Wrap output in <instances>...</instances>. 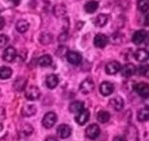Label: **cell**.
I'll return each mask as SVG.
<instances>
[{
    "mask_svg": "<svg viewBox=\"0 0 149 141\" xmlns=\"http://www.w3.org/2000/svg\"><path fill=\"white\" fill-rule=\"evenodd\" d=\"M95 85L92 79H86L85 81H83L82 83L80 84V91L84 95H88L91 93L93 90H94Z\"/></svg>",
    "mask_w": 149,
    "mask_h": 141,
    "instance_id": "cell-5",
    "label": "cell"
},
{
    "mask_svg": "<svg viewBox=\"0 0 149 141\" xmlns=\"http://www.w3.org/2000/svg\"><path fill=\"white\" fill-rule=\"evenodd\" d=\"M121 70V65L116 61H112L105 65V72L108 75H115Z\"/></svg>",
    "mask_w": 149,
    "mask_h": 141,
    "instance_id": "cell-9",
    "label": "cell"
},
{
    "mask_svg": "<svg viewBox=\"0 0 149 141\" xmlns=\"http://www.w3.org/2000/svg\"><path fill=\"white\" fill-rule=\"evenodd\" d=\"M146 39H147V42L149 43V35H147V37H146Z\"/></svg>",
    "mask_w": 149,
    "mask_h": 141,
    "instance_id": "cell-38",
    "label": "cell"
},
{
    "mask_svg": "<svg viewBox=\"0 0 149 141\" xmlns=\"http://www.w3.org/2000/svg\"><path fill=\"white\" fill-rule=\"evenodd\" d=\"M38 64L40 67H49V65L52 64V58L51 56L49 54H45L43 56L38 59Z\"/></svg>",
    "mask_w": 149,
    "mask_h": 141,
    "instance_id": "cell-23",
    "label": "cell"
},
{
    "mask_svg": "<svg viewBox=\"0 0 149 141\" xmlns=\"http://www.w3.org/2000/svg\"><path fill=\"white\" fill-rule=\"evenodd\" d=\"M36 112V107L35 105H25L22 109V115L24 117L34 116Z\"/></svg>",
    "mask_w": 149,
    "mask_h": 141,
    "instance_id": "cell-19",
    "label": "cell"
},
{
    "mask_svg": "<svg viewBox=\"0 0 149 141\" xmlns=\"http://www.w3.org/2000/svg\"><path fill=\"white\" fill-rule=\"evenodd\" d=\"M4 26H5V20L3 17L0 16V29H2Z\"/></svg>",
    "mask_w": 149,
    "mask_h": 141,
    "instance_id": "cell-34",
    "label": "cell"
},
{
    "mask_svg": "<svg viewBox=\"0 0 149 141\" xmlns=\"http://www.w3.org/2000/svg\"><path fill=\"white\" fill-rule=\"evenodd\" d=\"M110 106L116 111H119L123 109L124 107V101L121 97L116 96L115 98H112L110 100Z\"/></svg>",
    "mask_w": 149,
    "mask_h": 141,
    "instance_id": "cell-15",
    "label": "cell"
},
{
    "mask_svg": "<svg viewBox=\"0 0 149 141\" xmlns=\"http://www.w3.org/2000/svg\"><path fill=\"white\" fill-rule=\"evenodd\" d=\"M10 1H12L14 4H18L19 2H20V0H10Z\"/></svg>",
    "mask_w": 149,
    "mask_h": 141,
    "instance_id": "cell-37",
    "label": "cell"
},
{
    "mask_svg": "<svg viewBox=\"0 0 149 141\" xmlns=\"http://www.w3.org/2000/svg\"><path fill=\"white\" fill-rule=\"evenodd\" d=\"M113 141H127V139L123 135H118V137H114Z\"/></svg>",
    "mask_w": 149,
    "mask_h": 141,
    "instance_id": "cell-33",
    "label": "cell"
},
{
    "mask_svg": "<svg viewBox=\"0 0 149 141\" xmlns=\"http://www.w3.org/2000/svg\"><path fill=\"white\" fill-rule=\"evenodd\" d=\"M83 109H85V107H84V103L81 101H74L69 106V111L71 113H79Z\"/></svg>",
    "mask_w": 149,
    "mask_h": 141,
    "instance_id": "cell-17",
    "label": "cell"
},
{
    "mask_svg": "<svg viewBox=\"0 0 149 141\" xmlns=\"http://www.w3.org/2000/svg\"><path fill=\"white\" fill-rule=\"evenodd\" d=\"M101 134V129L99 127V125L96 123L90 124L85 130V135L88 139L94 140L96 139Z\"/></svg>",
    "mask_w": 149,
    "mask_h": 141,
    "instance_id": "cell-1",
    "label": "cell"
},
{
    "mask_svg": "<svg viewBox=\"0 0 149 141\" xmlns=\"http://www.w3.org/2000/svg\"><path fill=\"white\" fill-rule=\"evenodd\" d=\"M67 61L72 65H79L82 62V55L77 51H68L66 54Z\"/></svg>",
    "mask_w": 149,
    "mask_h": 141,
    "instance_id": "cell-10",
    "label": "cell"
},
{
    "mask_svg": "<svg viewBox=\"0 0 149 141\" xmlns=\"http://www.w3.org/2000/svg\"><path fill=\"white\" fill-rule=\"evenodd\" d=\"M17 56V51L14 47H8V48L4 51L3 53V59L4 61L8 63H11Z\"/></svg>",
    "mask_w": 149,
    "mask_h": 141,
    "instance_id": "cell-8",
    "label": "cell"
},
{
    "mask_svg": "<svg viewBox=\"0 0 149 141\" xmlns=\"http://www.w3.org/2000/svg\"><path fill=\"white\" fill-rule=\"evenodd\" d=\"M65 12H66V9H65V8L63 5H57V6L54 8V13L57 17L64 15Z\"/></svg>",
    "mask_w": 149,
    "mask_h": 141,
    "instance_id": "cell-31",
    "label": "cell"
},
{
    "mask_svg": "<svg viewBox=\"0 0 149 141\" xmlns=\"http://www.w3.org/2000/svg\"><path fill=\"white\" fill-rule=\"evenodd\" d=\"M138 74L142 77H146L149 79V65H141L138 69Z\"/></svg>",
    "mask_w": 149,
    "mask_h": 141,
    "instance_id": "cell-29",
    "label": "cell"
},
{
    "mask_svg": "<svg viewBox=\"0 0 149 141\" xmlns=\"http://www.w3.org/2000/svg\"><path fill=\"white\" fill-rule=\"evenodd\" d=\"M98 7H99V2L96 0H90L85 4L84 8L88 13H94L97 11Z\"/></svg>",
    "mask_w": 149,
    "mask_h": 141,
    "instance_id": "cell-18",
    "label": "cell"
},
{
    "mask_svg": "<svg viewBox=\"0 0 149 141\" xmlns=\"http://www.w3.org/2000/svg\"><path fill=\"white\" fill-rule=\"evenodd\" d=\"M144 25L149 26V13L146 16V18H144Z\"/></svg>",
    "mask_w": 149,
    "mask_h": 141,
    "instance_id": "cell-35",
    "label": "cell"
},
{
    "mask_svg": "<svg viewBox=\"0 0 149 141\" xmlns=\"http://www.w3.org/2000/svg\"><path fill=\"white\" fill-rule=\"evenodd\" d=\"M25 84H26L25 79H17V81H16L15 82H14V87H15L16 90H18V91H22V89H24Z\"/></svg>",
    "mask_w": 149,
    "mask_h": 141,
    "instance_id": "cell-30",
    "label": "cell"
},
{
    "mask_svg": "<svg viewBox=\"0 0 149 141\" xmlns=\"http://www.w3.org/2000/svg\"><path fill=\"white\" fill-rule=\"evenodd\" d=\"M12 75V70L8 67H0V79H9Z\"/></svg>",
    "mask_w": 149,
    "mask_h": 141,
    "instance_id": "cell-26",
    "label": "cell"
},
{
    "mask_svg": "<svg viewBox=\"0 0 149 141\" xmlns=\"http://www.w3.org/2000/svg\"><path fill=\"white\" fill-rule=\"evenodd\" d=\"M121 75L125 78H130L133 76V75L136 73V67L132 64V63H129V64H126L124 67H121Z\"/></svg>",
    "mask_w": 149,
    "mask_h": 141,
    "instance_id": "cell-6",
    "label": "cell"
},
{
    "mask_svg": "<svg viewBox=\"0 0 149 141\" xmlns=\"http://www.w3.org/2000/svg\"><path fill=\"white\" fill-rule=\"evenodd\" d=\"M33 132H34V128H33V126L30 124L22 125V127L21 129V134L23 137H29V135L33 134Z\"/></svg>",
    "mask_w": 149,
    "mask_h": 141,
    "instance_id": "cell-27",
    "label": "cell"
},
{
    "mask_svg": "<svg viewBox=\"0 0 149 141\" xmlns=\"http://www.w3.org/2000/svg\"><path fill=\"white\" fill-rule=\"evenodd\" d=\"M45 141H58V140H57V138L54 137H49Z\"/></svg>",
    "mask_w": 149,
    "mask_h": 141,
    "instance_id": "cell-36",
    "label": "cell"
},
{
    "mask_svg": "<svg viewBox=\"0 0 149 141\" xmlns=\"http://www.w3.org/2000/svg\"><path fill=\"white\" fill-rule=\"evenodd\" d=\"M58 83H59V79L54 74H50L46 78V85L49 89H54L55 87H57Z\"/></svg>",
    "mask_w": 149,
    "mask_h": 141,
    "instance_id": "cell-16",
    "label": "cell"
},
{
    "mask_svg": "<svg viewBox=\"0 0 149 141\" xmlns=\"http://www.w3.org/2000/svg\"><path fill=\"white\" fill-rule=\"evenodd\" d=\"M56 121H57V115H56V113H54V112L50 111V112H48V113L43 117L42 124H43L45 128L50 129L54 126Z\"/></svg>",
    "mask_w": 149,
    "mask_h": 141,
    "instance_id": "cell-2",
    "label": "cell"
},
{
    "mask_svg": "<svg viewBox=\"0 0 149 141\" xmlns=\"http://www.w3.org/2000/svg\"><path fill=\"white\" fill-rule=\"evenodd\" d=\"M16 29L19 33H25L29 29V22L25 20H20L16 23Z\"/></svg>",
    "mask_w": 149,
    "mask_h": 141,
    "instance_id": "cell-24",
    "label": "cell"
},
{
    "mask_svg": "<svg viewBox=\"0 0 149 141\" xmlns=\"http://www.w3.org/2000/svg\"><path fill=\"white\" fill-rule=\"evenodd\" d=\"M93 43L97 48H104L108 43V37L104 34H98L95 36Z\"/></svg>",
    "mask_w": 149,
    "mask_h": 141,
    "instance_id": "cell-13",
    "label": "cell"
},
{
    "mask_svg": "<svg viewBox=\"0 0 149 141\" xmlns=\"http://www.w3.org/2000/svg\"><path fill=\"white\" fill-rule=\"evenodd\" d=\"M133 88H134V91L141 97L146 98L149 96V85L147 83L139 82L137 84H135Z\"/></svg>",
    "mask_w": 149,
    "mask_h": 141,
    "instance_id": "cell-3",
    "label": "cell"
},
{
    "mask_svg": "<svg viewBox=\"0 0 149 141\" xmlns=\"http://www.w3.org/2000/svg\"><path fill=\"white\" fill-rule=\"evenodd\" d=\"M147 32L146 30H138L132 36V42L134 44H141L146 39Z\"/></svg>",
    "mask_w": 149,
    "mask_h": 141,
    "instance_id": "cell-12",
    "label": "cell"
},
{
    "mask_svg": "<svg viewBox=\"0 0 149 141\" xmlns=\"http://www.w3.org/2000/svg\"><path fill=\"white\" fill-rule=\"evenodd\" d=\"M8 36L6 35H0V48H3V47L7 46L8 43Z\"/></svg>",
    "mask_w": 149,
    "mask_h": 141,
    "instance_id": "cell-32",
    "label": "cell"
},
{
    "mask_svg": "<svg viewBox=\"0 0 149 141\" xmlns=\"http://www.w3.org/2000/svg\"><path fill=\"white\" fill-rule=\"evenodd\" d=\"M97 120L100 121L101 123H105L110 120V114L109 112L105 110H101L97 113Z\"/></svg>",
    "mask_w": 149,
    "mask_h": 141,
    "instance_id": "cell-25",
    "label": "cell"
},
{
    "mask_svg": "<svg viewBox=\"0 0 149 141\" xmlns=\"http://www.w3.org/2000/svg\"><path fill=\"white\" fill-rule=\"evenodd\" d=\"M137 119L139 121L143 123V121H147L149 120V107H144L138 111Z\"/></svg>",
    "mask_w": 149,
    "mask_h": 141,
    "instance_id": "cell-21",
    "label": "cell"
},
{
    "mask_svg": "<svg viewBox=\"0 0 149 141\" xmlns=\"http://www.w3.org/2000/svg\"><path fill=\"white\" fill-rule=\"evenodd\" d=\"M40 96V91L36 86H30L26 89L25 91V97L27 100L35 101L38 99Z\"/></svg>",
    "mask_w": 149,
    "mask_h": 141,
    "instance_id": "cell-4",
    "label": "cell"
},
{
    "mask_svg": "<svg viewBox=\"0 0 149 141\" xmlns=\"http://www.w3.org/2000/svg\"><path fill=\"white\" fill-rule=\"evenodd\" d=\"M114 89L115 87L113 85V83H111L109 81H104L100 85V93L104 96H108L113 93Z\"/></svg>",
    "mask_w": 149,
    "mask_h": 141,
    "instance_id": "cell-11",
    "label": "cell"
},
{
    "mask_svg": "<svg viewBox=\"0 0 149 141\" xmlns=\"http://www.w3.org/2000/svg\"><path fill=\"white\" fill-rule=\"evenodd\" d=\"M58 135L63 139L68 138L72 134V128L68 124H61L57 129Z\"/></svg>",
    "mask_w": 149,
    "mask_h": 141,
    "instance_id": "cell-7",
    "label": "cell"
},
{
    "mask_svg": "<svg viewBox=\"0 0 149 141\" xmlns=\"http://www.w3.org/2000/svg\"><path fill=\"white\" fill-rule=\"evenodd\" d=\"M138 8L140 11L146 12L149 9V0H139L138 1Z\"/></svg>",
    "mask_w": 149,
    "mask_h": 141,
    "instance_id": "cell-28",
    "label": "cell"
},
{
    "mask_svg": "<svg viewBox=\"0 0 149 141\" xmlns=\"http://www.w3.org/2000/svg\"><path fill=\"white\" fill-rule=\"evenodd\" d=\"M134 57L139 62H146L149 58V53L144 49H140L136 51V53H134Z\"/></svg>",
    "mask_w": 149,
    "mask_h": 141,
    "instance_id": "cell-20",
    "label": "cell"
},
{
    "mask_svg": "<svg viewBox=\"0 0 149 141\" xmlns=\"http://www.w3.org/2000/svg\"><path fill=\"white\" fill-rule=\"evenodd\" d=\"M107 22H108V16L105 15V14H100L94 19V23L96 26L102 27L104 26Z\"/></svg>",
    "mask_w": 149,
    "mask_h": 141,
    "instance_id": "cell-22",
    "label": "cell"
},
{
    "mask_svg": "<svg viewBox=\"0 0 149 141\" xmlns=\"http://www.w3.org/2000/svg\"><path fill=\"white\" fill-rule=\"evenodd\" d=\"M90 119V111L88 109H83L76 117V123L79 125H84Z\"/></svg>",
    "mask_w": 149,
    "mask_h": 141,
    "instance_id": "cell-14",
    "label": "cell"
}]
</instances>
